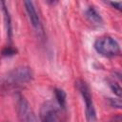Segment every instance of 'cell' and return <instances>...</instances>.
I'll use <instances>...</instances> for the list:
<instances>
[{"instance_id":"obj_13","label":"cell","mask_w":122,"mask_h":122,"mask_svg":"<svg viewBox=\"0 0 122 122\" xmlns=\"http://www.w3.org/2000/svg\"><path fill=\"white\" fill-rule=\"evenodd\" d=\"M108 4H110L111 6L114 7L116 10H121V6H122V3L121 2H108Z\"/></svg>"},{"instance_id":"obj_5","label":"cell","mask_w":122,"mask_h":122,"mask_svg":"<svg viewBox=\"0 0 122 122\" xmlns=\"http://www.w3.org/2000/svg\"><path fill=\"white\" fill-rule=\"evenodd\" d=\"M59 108L52 101L45 102L40 109L41 122H59Z\"/></svg>"},{"instance_id":"obj_10","label":"cell","mask_w":122,"mask_h":122,"mask_svg":"<svg viewBox=\"0 0 122 122\" xmlns=\"http://www.w3.org/2000/svg\"><path fill=\"white\" fill-rule=\"evenodd\" d=\"M54 96L57 102V105L60 109H65L67 105V94L66 92L61 89H55L54 90Z\"/></svg>"},{"instance_id":"obj_2","label":"cell","mask_w":122,"mask_h":122,"mask_svg":"<svg viewBox=\"0 0 122 122\" xmlns=\"http://www.w3.org/2000/svg\"><path fill=\"white\" fill-rule=\"evenodd\" d=\"M75 87L81 94L83 101L85 103V115L88 122H95L96 121V112L92 100V95L91 93L90 87L88 84L81 79H78L75 82Z\"/></svg>"},{"instance_id":"obj_9","label":"cell","mask_w":122,"mask_h":122,"mask_svg":"<svg viewBox=\"0 0 122 122\" xmlns=\"http://www.w3.org/2000/svg\"><path fill=\"white\" fill-rule=\"evenodd\" d=\"M108 85L111 88V90L116 94L118 97L121 95V86H120V74L114 73L113 76H112L110 79H108Z\"/></svg>"},{"instance_id":"obj_3","label":"cell","mask_w":122,"mask_h":122,"mask_svg":"<svg viewBox=\"0 0 122 122\" xmlns=\"http://www.w3.org/2000/svg\"><path fill=\"white\" fill-rule=\"evenodd\" d=\"M33 78V71L30 67L21 66L10 71L6 78L5 84L7 86H18L30 82Z\"/></svg>"},{"instance_id":"obj_12","label":"cell","mask_w":122,"mask_h":122,"mask_svg":"<svg viewBox=\"0 0 122 122\" xmlns=\"http://www.w3.org/2000/svg\"><path fill=\"white\" fill-rule=\"evenodd\" d=\"M110 105H111L112 108L120 109V108H121L120 99H112V98H110Z\"/></svg>"},{"instance_id":"obj_11","label":"cell","mask_w":122,"mask_h":122,"mask_svg":"<svg viewBox=\"0 0 122 122\" xmlns=\"http://www.w3.org/2000/svg\"><path fill=\"white\" fill-rule=\"evenodd\" d=\"M15 54H17V50L14 47H11V46H7L2 51V55L3 56L10 57V56H13Z\"/></svg>"},{"instance_id":"obj_1","label":"cell","mask_w":122,"mask_h":122,"mask_svg":"<svg viewBox=\"0 0 122 122\" xmlns=\"http://www.w3.org/2000/svg\"><path fill=\"white\" fill-rule=\"evenodd\" d=\"M93 48L97 53L108 58L116 57L121 52L118 42L108 35L98 37L93 43Z\"/></svg>"},{"instance_id":"obj_14","label":"cell","mask_w":122,"mask_h":122,"mask_svg":"<svg viewBox=\"0 0 122 122\" xmlns=\"http://www.w3.org/2000/svg\"><path fill=\"white\" fill-rule=\"evenodd\" d=\"M122 120H121V115H116V116H114L110 122H121Z\"/></svg>"},{"instance_id":"obj_4","label":"cell","mask_w":122,"mask_h":122,"mask_svg":"<svg viewBox=\"0 0 122 122\" xmlns=\"http://www.w3.org/2000/svg\"><path fill=\"white\" fill-rule=\"evenodd\" d=\"M16 110L20 122H38L29 102L22 95H18L17 97Z\"/></svg>"},{"instance_id":"obj_7","label":"cell","mask_w":122,"mask_h":122,"mask_svg":"<svg viewBox=\"0 0 122 122\" xmlns=\"http://www.w3.org/2000/svg\"><path fill=\"white\" fill-rule=\"evenodd\" d=\"M85 16H86L87 20L94 26L103 25V19H102L100 13L97 11L95 7H93V6H89L85 10Z\"/></svg>"},{"instance_id":"obj_6","label":"cell","mask_w":122,"mask_h":122,"mask_svg":"<svg viewBox=\"0 0 122 122\" xmlns=\"http://www.w3.org/2000/svg\"><path fill=\"white\" fill-rule=\"evenodd\" d=\"M24 6H25V10L27 12L28 18L31 24V26L34 28V30L36 31L42 32L43 29H42V23H41V19L40 16L37 12V10L33 4V2L31 1H25L24 2Z\"/></svg>"},{"instance_id":"obj_8","label":"cell","mask_w":122,"mask_h":122,"mask_svg":"<svg viewBox=\"0 0 122 122\" xmlns=\"http://www.w3.org/2000/svg\"><path fill=\"white\" fill-rule=\"evenodd\" d=\"M0 4L2 6V11H3V14H4V21H5L7 35H8V38L10 39L11 36H12V27H11V18H10V11H9V9L7 8V5L4 1H1Z\"/></svg>"}]
</instances>
